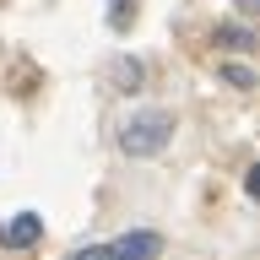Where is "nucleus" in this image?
I'll use <instances>...</instances> for the list:
<instances>
[{
	"label": "nucleus",
	"instance_id": "39448f33",
	"mask_svg": "<svg viewBox=\"0 0 260 260\" xmlns=\"http://www.w3.org/2000/svg\"><path fill=\"white\" fill-rule=\"evenodd\" d=\"M217 44H228V49H249L255 38H249L244 27H228V22H222V27H217Z\"/></svg>",
	"mask_w": 260,
	"mask_h": 260
},
{
	"label": "nucleus",
	"instance_id": "f03ea898",
	"mask_svg": "<svg viewBox=\"0 0 260 260\" xmlns=\"http://www.w3.org/2000/svg\"><path fill=\"white\" fill-rule=\"evenodd\" d=\"M103 255H109V260H157V255H162V233L136 228V233H125V239L103 244Z\"/></svg>",
	"mask_w": 260,
	"mask_h": 260
},
{
	"label": "nucleus",
	"instance_id": "7ed1b4c3",
	"mask_svg": "<svg viewBox=\"0 0 260 260\" xmlns=\"http://www.w3.org/2000/svg\"><path fill=\"white\" fill-rule=\"evenodd\" d=\"M44 239V217L38 211H16L11 228H0V244H11V249H27V244Z\"/></svg>",
	"mask_w": 260,
	"mask_h": 260
},
{
	"label": "nucleus",
	"instance_id": "20e7f679",
	"mask_svg": "<svg viewBox=\"0 0 260 260\" xmlns=\"http://www.w3.org/2000/svg\"><path fill=\"white\" fill-rule=\"evenodd\" d=\"M114 81H119V92H136V87H141V65L136 60H114Z\"/></svg>",
	"mask_w": 260,
	"mask_h": 260
},
{
	"label": "nucleus",
	"instance_id": "0eeeda50",
	"mask_svg": "<svg viewBox=\"0 0 260 260\" xmlns=\"http://www.w3.org/2000/svg\"><path fill=\"white\" fill-rule=\"evenodd\" d=\"M65 260H109V255H103V244H81V249H71Z\"/></svg>",
	"mask_w": 260,
	"mask_h": 260
},
{
	"label": "nucleus",
	"instance_id": "423d86ee",
	"mask_svg": "<svg viewBox=\"0 0 260 260\" xmlns=\"http://www.w3.org/2000/svg\"><path fill=\"white\" fill-rule=\"evenodd\" d=\"M222 76L233 81V87H255V76H249V71H244V65H222Z\"/></svg>",
	"mask_w": 260,
	"mask_h": 260
},
{
	"label": "nucleus",
	"instance_id": "f257e3e1",
	"mask_svg": "<svg viewBox=\"0 0 260 260\" xmlns=\"http://www.w3.org/2000/svg\"><path fill=\"white\" fill-rule=\"evenodd\" d=\"M174 141V114L168 109H141L119 125V152L125 157H157Z\"/></svg>",
	"mask_w": 260,
	"mask_h": 260
},
{
	"label": "nucleus",
	"instance_id": "6e6552de",
	"mask_svg": "<svg viewBox=\"0 0 260 260\" xmlns=\"http://www.w3.org/2000/svg\"><path fill=\"white\" fill-rule=\"evenodd\" d=\"M233 6H239V11H255V6H260V0H233Z\"/></svg>",
	"mask_w": 260,
	"mask_h": 260
}]
</instances>
